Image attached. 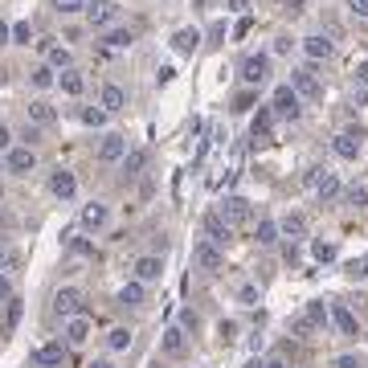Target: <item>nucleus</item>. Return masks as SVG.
Returning a JSON list of instances; mask_svg holds the SVG:
<instances>
[{
    "mask_svg": "<svg viewBox=\"0 0 368 368\" xmlns=\"http://www.w3.org/2000/svg\"><path fill=\"white\" fill-rule=\"evenodd\" d=\"M237 78H241L250 91L266 86V82H270V53H246L241 66H237Z\"/></svg>",
    "mask_w": 368,
    "mask_h": 368,
    "instance_id": "f257e3e1",
    "label": "nucleus"
},
{
    "mask_svg": "<svg viewBox=\"0 0 368 368\" xmlns=\"http://www.w3.org/2000/svg\"><path fill=\"white\" fill-rule=\"evenodd\" d=\"M270 111H275V119H299L303 115V98H299V91L291 86V82H282V86H275V94H270Z\"/></svg>",
    "mask_w": 368,
    "mask_h": 368,
    "instance_id": "f03ea898",
    "label": "nucleus"
},
{
    "mask_svg": "<svg viewBox=\"0 0 368 368\" xmlns=\"http://www.w3.org/2000/svg\"><path fill=\"white\" fill-rule=\"evenodd\" d=\"M192 262L205 270V275H217L221 266H226V254H221V246L217 241H209V237H201L196 246H192Z\"/></svg>",
    "mask_w": 368,
    "mask_h": 368,
    "instance_id": "7ed1b4c3",
    "label": "nucleus"
},
{
    "mask_svg": "<svg viewBox=\"0 0 368 368\" xmlns=\"http://www.w3.org/2000/svg\"><path fill=\"white\" fill-rule=\"evenodd\" d=\"M291 86L299 91V98H307V102H320V98H323V82L315 78V70H311V66L291 70Z\"/></svg>",
    "mask_w": 368,
    "mask_h": 368,
    "instance_id": "20e7f679",
    "label": "nucleus"
},
{
    "mask_svg": "<svg viewBox=\"0 0 368 368\" xmlns=\"http://www.w3.org/2000/svg\"><path fill=\"white\" fill-rule=\"evenodd\" d=\"M86 21H91V29H115L119 4H115V0H91V4H86Z\"/></svg>",
    "mask_w": 368,
    "mask_h": 368,
    "instance_id": "39448f33",
    "label": "nucleus"
},
{
    "mask_svg": "<svg viewBox=\"0 0 368 368\" xmlns=\"http://www.w3.org/2000/svg\"><path fill=\"white\" fill-rule=\"evenodd\" d=\"M107 221H111V205H107V201H86L82 213H78V226L86 233H98Z\"/></svg>",
    "mask_w": 368,
    "mask_h": 368,
    "instance_id": "423d86ee",
    "label": "nucleus"
},
{
    "mask_svg": "<svg viewBox=\"0 0 368 368\" xmlns=\"http://www.w3.org/2000/svg\"><path fill=\"white\" fill-rule=\"evenodd\" d=\"M4 168H8L12 176H29V172L37 168V151H33L29 143H21V147H12V151L4 156Z\"/></svg>",
    "mask_w": 368,
    "mask_h": 368,
    "instance_id": "0eeeda50",
    "label": "nucleus"
},
{
    "mask_svg": "<svg viewBox=\"0 0 368 368\" xmlns=\"http://www.w3.org/2000/svg\"><path fill=\"white\" fill-rule=\"evenodd\" d=\"M53 311H57L62 320L82 315V291H78V286H62V291L53 295Z\"/></svg>",
    "mask_w": 368,
    "mask_h": 368,
    "instance_id": "6e6552de",
    "label": "nucleus"
},
{
    "mask_svg": "<svg viewBox=\"0 0 368 368\" xmlns=\"http://www.w3.org/2000/svg\"><path fill=\"white\" fill-rule=\"evenodd\" d=\"M217 213H221V217H226V221H230L233 230H237V226H246V221H250V217H254V205H250V201H246V196H226V201H221V209H217Z\"/></svg>",
    "mask_w": 368,
    "mask_h": 368,
    "instance_id": "1a4fd4ad",
    "label": "nucleus"
},
{
    "mask_svg": "<svg viewBox=\"0 0 368 368\" xmlns=\"http://www.w3.org/2000/svg\"><path fill=\"white\" fill-rule=\"evenodd\" d=\"M360 139H365L360 127H348V131H340V136L331 139V151H335L340 160H356V156H360Z\"/></svg>",
    "mask_w": 368,
    "mask_h": 368,
    "instance_id": "9d476101",
    "label": "nucleus"
},
{
    "mask_svg": "<svg viewBox=\"0 0 368 368\" xmlns=\"http://www.w3.org/2000/svg\"><path fill=\"white\" fill-rule=\"evenodd\" d=\"M62 360H66V344H42V348L29 352L33 368H62Z\"/></svg>",
    "mask_w": 368,
    "mask_h": 368,
    "instance_id": "9b49d317",
    "label": "nucleus"
},
{
    "mask_svg": "<svg viewBox=\"0 0 368 368\" xmlns=\"http://www.w3.org/2000/svg\"><path fill=\"white\" fill-rule=\"evenodd\" d=\"M127 136H107L102 139V147H98V164H123L127 160Z\"/></svg>",
    "mask_w": 368,
    "mask_h": 368,
    "instance_id": "f8f14e48",
    "label": "nucleus"
},
{
    "mask_svg": "<svg viewBox=\"0 0 368 368\" xmlns=\"http://www.w3.org/2000/svg\"><path fill=\"white\" fill-rule=\"evenodd\" d=\"M131 270H136V282H143V286H147V282H160V275H164V258H160V254H143V258H136Z\"/></svg>",
    "mask_w": 368,
    "mask_h": 368,
    "instance_id": "ddd939ff",
    "label": "nucleus"
},
{
    "mask_svg": "<svg viewBox=\"0 0 368 368\" xmlns=\"http://www.w3.org/2000/svg\"><path fill=\"white\" fill-rule=\"evenodd\" d=\"M49 192H53L57 201H74V192H78V181H74V172H70V168H57V172L49 176Z\"/></svg>",
    "mask_w": 368,
    "mask_h": 368,
    "instance_id": "4468645a",
    "label": "nucleus"
},
{
    "mask_svg": "<svg viewBox=\"0 0 368 368\" xmlns=\"http://www.w3.org/2000/svg\"><path fill=\"white\" fill-rule=\"evenodd\" d=\"M278 233L295 246V241H303L307 237V217L303 213H286V217H278Z\"/></svg>",
    "mask_w": 368,
    "mask_h": 368,
    "instance_id": "2eb2a0df",
    "label": "nucleus"
},
{
    "mask_svg": "<svg viewBox=\"0 0 368 368\" xmlns=\"http://www.w3.org/2000/svg\"><path fill=\"white\" fill-rule=\"evenodd\" d=\"M299 49H303V53H307V57H311V62H327V57H331V42H327V37H323V33H307V37H303V42H299Z\"/></svg>",
    "mask_w": 368,
    "mask_h": 368,
    "instance_id": "dca6fc26",
    "label": "nucleus"
},
{
    "mask_svg": "<svg viewBox=\"0 0 368 368\" xmlns=\"http://www.w3.org/2000/svg\"><path fill=\"white\" fill-rule=\"evenodd\" d=\"M25 115H29V123H33V127H49V123L57 119L53 102H46V98H33V102L25 107Z\"/></svg>",
    "mask_w": 368,
    "mask_h": 368,
    "instance_id": "f3484780",
    "label": "nucleus"
},
{
    "mask_svg": "<svg viewBox=\"0 0 368 368\" xmlns=\"http://www.w3.org/2000/svg\"><path fill=\"white\" fill-rule=\"evenodd\" d=\"M331 323H335L340 335H360V323H356V315L344 303H331Z\"/></svg>",
    "mask_w": 368,
    "mask_h": 368,
    "instance_id": "a211bd4d",
    "label": "nucleus"
},
{
    "mask_svg": "<svg viewBox=\"0 0 368 368\" xmlns=\"http://www.w3.org/2000/svg\"><path fill=\"white\" fill-rule=\"evenodd\" d=\"M205 233H209V241L226 246V241L233 237V226L226 221V217H221V213H209V217H205Z\"/></svg>",
    "mask_w": 368,
    "mask_h": 368,
    "instance_id": "6ab92c4d",
    "label": "nucleus"
},
{
    "mask_svg": "<svg viewBox=\"0 0 368 368\" xmlns=\"http://www.w3.org/2000/svg\"><path fill=\"white\" fill-rule=\"evenodd\" d=\"M98 107H102L107 115H115V111H123V107H127V94H123V86H115V82H107V86H102V94H98Z\"/></svg>",
    "mask_w": 368,
    "mask_h": 368,
    "instance_id": "aec40b11",
    "label": "nucleus"
},
{
    "mask_svg": "<svg viewBox=\"0 0 368 368\" xmlns=\"http://www.w3.org/2000/svg\"><path fill=\"white\" fill-rule=\"evenodd\" d=\"M86 340H91V320H86V315L66 320V344H70V348H78V344H86Z\"/></svg>",
    "mask_w": 368,
    "mask_h": 368,
    "instance_id": "412c9836",
    "label": "nucleus"
},
{
    "mask_svg": "<svg viewBox=\"0 0 368 368\" xmlns=\"http://www.w3.org/2000/svg\"><path fill=\"white\" fill-rule=\"evenodd\" d=\"M184 348H188V340H184L181 327H168V331L160 335V352H164V356H184Z\"/></svg>",
    "mask_w": 368,
    "mask_h": 368,
    "instance_id": "4be33fe9",
    "label": "nucleus"
},
{
    "mask_svg": "<svg viewBox=\"0 0 368 368\" xmlns=\"http://www.w3.org/2000/svg\"><path fill=\"white\" fill-rule=\"evenodd\" d=\"M57 86H62V94L78 98V94L86 91V78H82V70H62V74H57Z\"/></svg>",
    "mask_w": 368,
    "mask_h": 368,
    "instance_id": "5701e85b",
    "label": "nucleus"
},
{
    "mask_svg": "<svg viewBox=\"0 0 368 368\" xmlns=\"http://www.w3.org/2000/svg\"><path fill=\"white\" fill-rule=\"evenodd\" d=\"M143 299H147V286L143 282H136V278L123 282V291H119V303L123 307H143Z\"/></svg>",
    "mask_w": 368,
    "mask_h": 368,
    "instance_id": "b1692460",
    "label": "nucleus"
},
{
    "mask_svg": "<svg viewBox=\"0 0 368 368\" xmlns=\"http://www.w3.org/2000/svg\"><path fill=\"white\" fill-rule=\"evenodd\" d=\"M29 82H33L37 91H49V86H57V70H53L49 62H42V66L29 70Z\"/></svg>",
    "mask_w": 368,
    "mask_h": 368,
    "instance_id": "393cba45",
    "label": "nucleus"
},
{
    "mask_svg": "<svg viewBox=\"0 0 368 368\" xmlns=\"http://www.w3.org/2000/svg\"><path fill=\"white\" fill-rule=\"evenodd\" d=\"M131 340H136L131 327H111V331H107V348H111V352H127Z\"/></svg>",
    "mask_w": 368,
    "mask_h": 368,
    "instance_id": "a878e982",
    "label": "nucleus"
},
{
    "mask_svg": "<svg viewBox=\"0 0 368 368\" xmlns=\"http://www.w3.org/2000/svg\"><path fill=\"white\" fill-rule=\"evenodd\" d=\"M46 62L57 70V74H62V70H74V53H70L66 46H49L46 49Z\"/></svg>",
    "mask_w": 368,
    "mask_h": 368,
    "instance_id": "bb28decb",
    "label": "nucleus"
},
{
    "mask_svg": "<svg viewBox=\"0 0 368 368\" xmlns=\"http://www.w3.org/2000/svg\"><path fill=\"white\" fill-rule=\"evenodd\" d=\"M340 192H344V184H340V176H335V172H327V176H323V181H320V188H315V196H320V205H327V201H335Z\"/></svg>",
    "mask_w": 368,
    "mask_h": 368,
    "instance_id": "cd10ccee",
    "label": "nucleus"
},
{
    "mask_svg": "<svg viewBox=\"0 0 368 368\" xmlns=\"http://www.w3.org/2000/svg\"><path fill=\"white\" fill-rule=\"evenodd\" d=\"M270 127H275V111L266 107V111H258V115H254V123H250V136H254V139H266V136H270Z\"/></svg>",
    "mask_w": 368,
    "mask_h": 368,
    "instance_id": "c85d7f7f",
    "label": "nucleus"
},
{
    "mask_svg": "<svg viewBox=\"0 0 368 368\" xmlns=\"http://www.w3.org/2000/svg\"><path fill=\"white\" fill-rule=\"evenodd\" d=\"M196 46H201V29H181V33L172 37V49H176V53H192Z\"/></svg>",
    "mask_w": 368,
    "mask_h": 368,
    "instance_id": "c756f323",
    "label": "nucleus"
},
{
    "mask_svg": "<svg viewBox=\"0 0 368 368\" xmlns=\"http://www.w3.org/2000/svg\"><path fill=\"white\" fill-rule=\"evenodd\" d=\"M143 168H147V151H143V147H131L127 160H123V176H139Z\"/></svg>",
    "mask_w": 368,
    "mask_h": 368,
    "instance_id": "7c9ffc66",
    "label": "nucleus"
},
{
    "mask_svg": "<svg viewBox=\"0 0 368 368\" xmlns=\"http://www.w3.org/2000/svg\"><path fill=\"white\" fill-rule=\"evenodd\" d=\"M131 42H136L131 29H107V37H102V46H111V49H127Z\"/></svg>",
    "mask_w": 368,
    "mask_h": 368,
    "instance_id": "2f4dec72",
    "label": "nucleus"
},
{
    "mask_svg": "<svg viewBox=\"0 0 368 368\" xmlns=\"http://www.w3.org/2000/svg\"><path fill=\"white\" fill-rule=\"evenodd\" d=\"M307 320L315 323V327H327L331 323V307H323V299H311L307 303Z\"/></svg>",
    "mask_w": 368,
    "mask_h": 368,
    "instance_id": "473e14b6",
    "label": "nucleus"
},
{
    "mask_svg": "<svg viewBox=\"0 0 368 368\" xmlns=\"http://www.w3.org/2000/svg\"><path fill=\"white\" fill-rule=\"evenodd\" d=\"M344 201H348L352 209H368V184H348V188H344Z\"/></svg>",
    "mask_w": 368,
    "mask_h": 368,
    "instance_id": "72a5a7b5",
    "label": "nucleus"
},
{
    "mask_svg": "<svg viewBox=\"0 0 368 368\" xmlns=\"http://www.w3.org/2000/svg\"><path fill=\"white\" fill-rule=\"evenodd\" d=\"M278 237H282V233H278V221H270V217H266V221H258V237H254L258 246H275Z\"/></svg>",
    "mask_w": 368,
    "mask_h": 368,
    "instance_id": "f704fd0d",
    "label": "nucleus"
},
{
    "mask_svg": "<svg viewBox=\"0 0 368 368\" xmlns=\"http://www.w3.org/2000/svg\"><path fill=\"white\" fill-rule=\"evenodd\" d=\"M237 303H241V307H258V303H262V291H258L254 282H241V286H237Z\"/></svg>",
    "mask_w": 368,
    "mask_h": 368,
    "instance_id": "c9c22d12",
    "label": "nucleus"
},
{
    "mask_svg": "<svg viewBox=\"0 0 368 368\" xmlns=\"http://www.w3.org/2000/svg\"><path fill=\"white\" fill-rule=\"evenodd\" d=\"M291 49H295V37L291 33H278L275 42H270V57H286Z\"/></svg>",
    "mask_w": 368,
    "mask_h": 368,
    "instance_id": "e433bc0d",
    "label": "nucleus"
},
{
    "mask_svg": "<svg viewBox=\"0 0 368 368\" xmlns=\"http://www.w3.org/2000/svg\"><path fill=\"white\" fill-rule=\"evenodd\" d=\"M78 119H82L86 127H102V123H107V111H102V107H82Z\"/></svg>",
    "mask_w": 368,
    "mask_h": 368,
    "instance_id": "4c0bfd02",
    "label": "nucleus"
},
{
    "mask_svg": "<svg viewBox=\"0 0 368 368\" xmlns=\"http://www.w3.org/2000/svg\"><path fill=\"white\" fill-rule=\"evenodd\" d=\"M86 4H91V0H53V8H57L62 17H74V12H86Z\"/></svg>",
    "mask_w": 368,
    "mask_h": 368,
    "instance_id": "58836bf2",
    "label": "nucleus"
},
{
    "mask_svg": "<svg viewBox=\"0 0 368 368\" xmlns=\"http://www.w3.org/2000/svg\"><path fill=\"white\" fill-rule=\"evenodd\" d=\"M21 311H25V307L12 299V303H8V315H4V335H12V331H17V323H21Z\"/></svg>",
    "mask_w": 368,
    "mask_h": 368,
    "instance_id": "ea45409f",
    "label": "nucleus"
},
{
    "mask_svg": "<svg viewBox=\"0 0 368 368\" xmlns=\"http://www.w3.org/2000/svg\"><path fill=\"white\" fill-rule=\"evenodd\" d=\"M12 42H17V46H29V42H33V25H29V21L12 25Z\"/></svg>",
    "mask_w": 368,
    "mask_h": 368,
    "instance_id": "a19ab883",
    "label": "nucleus"
},
{
    "mask_svg": "<svg viewBox=\"0 0 368 368\" xmlns=\"http://www.w3.org/2000/svg\"><path fill=\"white\" fill-rule=\"evenodd\" d=\"M323 176H327V168H320V164H311V168L303 172V184H307V188H320V181H323Z\"/></svg>",
    "mask_w": 368,
    "mask_h": 368,
    "instance_id": "79ce46f5",
    "label": "nucleus"
},
{
    "mask_svg": "<svg viewBox=\"0 0 368 368\" xmlns=\"http://www.w3.org/2000/svg\"><path fill=\"white\" fill-rule=\"evenodd\" d=\"M311 250H315V258H320V262H331V258H335V246H331V241H315Z\"/></svg>",
    "mask_w": 368,
    "mask_h": 368,
    "instance_id": "37998d69",
    "label": "nucleus"
},
{
    "mask_svg": "<svg viewBox=\"0 0 368 368\" xmlns=\"http://www.w3.org/2000/svg\"><path fill=\"white\" fill-rule=\"evenodd\" d=\"M291 327H295L299 335H311V331H315V323L307 320V311H303V315H295V320H291Z\"/></svg>",
    "mask_w": 368,
    "mask_h": 368,
    "instance_id": "c03bdc74",
    "label": "nucleus"
},
{
    "mask_svg": "<svg viewBox=\"0 0 368 368\" xmlns=\"http://www.w3.org/2000/svg\"><path fill=\"white\" fill-rule=\"evenodd\" d=\"M217 335H221V344H233V340H237V323H217Z\"/></svg>",
    "mask_w": 368,
    "mask_h": 368,
    "instance_id": "a18cd8bd",
    "label": "nucleus"
},
{
    "mask_svg": "<svg viewBox=\"0 0 368 368\" xmlns=\"http://www.w3.org/2000/svg\"><path fill=\"white\" fill-rule=\"evenodd\" d=\"M348 275H352V278H368V254L360 258V262H352V266H348Z\"/></svg>",
    "mask_w": 368,
    "mask_h": 368,
    "instance_id": "49530a36",
    "label": "nucleus"
},
{
    "mask_svg": "<svg viewBox=\"0 0 368 368\" xmlns=\"http://www.w3.org/2000/svg\"><path fill=\"white\" fill-rule=\"evenodd\" d=\"M335 368H365L360 356H335Z\"/></svg>",
    "mask_w": 368,
    "mask_h": 368,
    "instance_id": "de8ad7c7",
    "label": "nucleus"
},
{
    "mask_svg": "<svg viewBox=\"0 0 368 368\" xmlns=\"http://www.w3.org/2000/svg\"><path fill=\"white\" fill-rule=\"evenodd\" d=\"M12 299H17V295H12V282L0 275V303H12Z\"/></svg>",
    "mask_w": 368,
    "mask_h": 368,
    "instance_id": "09e8293b",
    "label": "nucleus"
},
{
    "mask_svg": "<svg viewBox=\"0 0 368 368\" xmlns=\"http://www.w3.org/2000/svg\"><path fill=\"white\" fill-rule=\"evenodd\" d=\"M348 8H352L360 21H368V0H348Z\"/></svg>",
    "mask_w": 368,
    "mask_h": 368,
    "instance_id": "8fccbe9b",
    "label": "nucleus"
},
{
    "mask_svg": "<svg viewBox=\"0 0 368 368\" xmlns=\"http://www.w3.org/2000/svg\"><path fill=\"white\" fill-rule=\"evenodd\" d=\"M0 151H4V156L12 151V131H8V127H0Z\"/></svg>",
    "mask_w": 368,
    "mask_h": 368,
    "instance_id": "3c124183",
    "label": "nucleus"
},
{
    "mask_svg": "<svg viewBox=\"0 0 368 368\" xmlns=\"http://www.w3.org/2000/svg\"><path fill=\"white\" fill-rule=\"evenodd\" d=\"M209 37H213L209 46H221V42H226V25H213V29H209Z\"/></svg>",
    "mask_w": 368,
    "mask_h": 368,
    "instance_id": "603ef678",
    "label": "nucleus"
},
{
    "mask_svg": "<svg viewBox=\"0 0 368 368\" xmlns=\"http://www.w3.org/2000/svg\"><path fill=\"white\" fill-rule=\"evenodd\" d=\"M356 86H368V57L356 66Z\"/></svg>",
    "mask_w": 368,
    "mask_h": 368,
    "instance_id": "864d4df0",
    "label": "nucleus"
},
{
    "mask_svg": "<svg viewBox=\"0 0 368 368\" xmlns=\"http://www.w3.org/2000/svg\"><path fill=\"white\" fill-rule=\"evenodd\" d=\"M250 4H254V0H226V8H230V12H246Z\"/></svg>",
    "mask_w": 368,
    "mask_h": 368,
    "instance_id": "5fc2aeb1",
    "label": "nucleus"
},
{
    "mask_svg": "<svg viewBox=\"0 0 368 368\" xmlns=\"http://www.w3.org/2000/svg\"><path fill=\"white\" fill-rule=\"evenodd\" d=\"M352 98H356L360 107H368V86H356V94H352Z\"/></svg>",
    "mask_w": 368,
    "mask_h": 368,
    "instance_id": "6e6d98bb",
    "label": "nucleus"
},
{
    "mask_svg": "<svg viewBox=\"0 0 368 368\" xmlns=\"http://www.w3.org/2000/svg\"><path fill=\"white\" fill-rule=\"evenodd\" d=\"M8 37H12V25H4V21H0V46H4Z\"/></svg>",
    "mask_w": 368,
    "mask_h": 368,
    "instance_id": "4d7b16f0",
    "label": "nucleus"
},
{
    "mask_svg": "<svg viewBox=\"0 0 368 368\" xmlns=\"http://www.w3.org/2000/svg\"><path fill=\"white\" fill-rule=\"evenodd\" d=\"M266 368H286V360H282V356H270V360H266Z\"/></svg>",
    "mask_w": 368,
    "mask_h": 368,
    "instance_id": "13d9d810",
    "label": "nucleus"
},
{
    "mask_svg": "<svg viewBox=\"0 0 368 368\" xmlns=\"http://www.w3.org/2000/svg\"><path fill=\"white\" fill-rule=\"evenodd\" d=\"M241 368H266V360H258V356H254V360H246Z\"/></svg>",
    "mask_w": 368,
    "mask_h": 368,
    "instance_id": "bf43d9fd",
    "label": "nucleus"
},
{
    "mask_svg": "<svg viewBox=\"0 0 368 368\" xmlns=\"http://www.w3.org/2000/svg\"><path fill=\"white\" fill-rule=\"evenodd\" d=\"M86 368H111V360H91Z\"/></svg>",
    "mask_w": 368,
    "mask_h": 368,
    "instance_id": "052dcab7",
    "label": "nucleus"
},
{
    "mask_svg": "<svg viewBox=\"0 0 368 368\" xmlns=\"http://www.w3.org/2000/svg\"><path fill=\"white\" fill-rule=\"evenodd\" d=\"M0 266H4V246H0Z\"/></svg>",
    "mask_w": 368,
    "mask_h": 368,
    "instance_id": "680f3d73",
    "label": "nucleus"
},
{
    "mask_svg": "<svg viewBox=\"0 0 368 368\" xmlns=\"http://www.w3.org/2000/svg\"><path fill=\"white\" fill-rule=\"evenodd\" d=\"M0 196H4V188H0Z\"/></svg>",
    "mask_w": 368,
    "mask_h": 368,
    "instance_id": "e2e57ef3",
    "label": "nucleus"
}]
</instances>
